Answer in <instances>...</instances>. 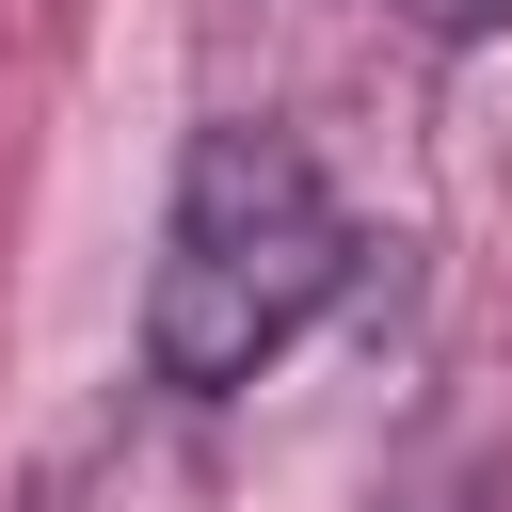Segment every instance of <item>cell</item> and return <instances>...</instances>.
Segmentation results:
<instances>
[{
  "mask_svg": "<svg viewBox=\"0 0 512 512\" xmlns=\"http://www.w3.org/2000/svg\"><path fill=\"white\" fill-rule=\"evenodd\" d=\"M384 512H496V480H480V464H432V480H416V496H384Z\"/></svg>",
  "mask_w": 512,
  "mask_h": 512,
  "instance_id": "obj_2",
  "label": "cell"
},
{
  "mask_svg": "<svg viewBox=\"0 0 512 512\" xmlns=\"http://www.w3.org/2000/svg\"><path fill=\"white\" fill-rule=\"evenodd\" d=\"M416 32H448V48H480V32H512V0H416Z\"/></svg>",
  "mask_w": 512,
  "mask_h": 512,
  "instance_id": "obj_3",
  "label": "cell"
},
{
  "mask_svg": "<svg viewBox=\"0 0 512 512\" xmlns=\"http://www.w3.org/2000/svg\"><path fill=\"white\" fill-rule=\"evenodd\" d=\"M336 288H352V208L304 160V128L208 112L192 160H176V208H160V272H144V384L240 400Z\"/></svg>",
  "mask_w": 512,
  "mask_h": 512,
  "instance_id": "obj_1",
  "label": "cell"
}]
</instances>
